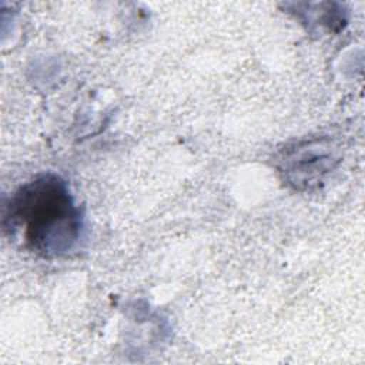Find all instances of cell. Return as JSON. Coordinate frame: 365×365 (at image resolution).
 Here are the masks:
<instances>
[{"instance_id": "obj_1", "label": "cell", "mask_w": 365, "mask_h": 365, "mask_svg": "<svg viewBox=\"0 0 365 365\" xmlns=\"http://www.w3.org/2000/svg\"><path fill=\"white\" fill-rule=\"evenodd\" d=\"M3 225L30 252L58 258L78 245L84 215L68 182L58 174L43 173L11 194L4 205Z\"/></svg>"}, {"instance_id": "obj_2", "label": "cell", "mask_w": 365, "mask_h": 365, "mask_svg": "<svg viewBox=\"0 0 365 365\" xmlns=\"http://www.w3.org/2000/svg\"><path fill=\"white\" fill-rule=\"evenodd\" d=\"M339 161L335 144L329 138L321 137L287 145L279 151L275 165L288 185L302 191L324 182Z\"/></svg>"}]
</instances>
